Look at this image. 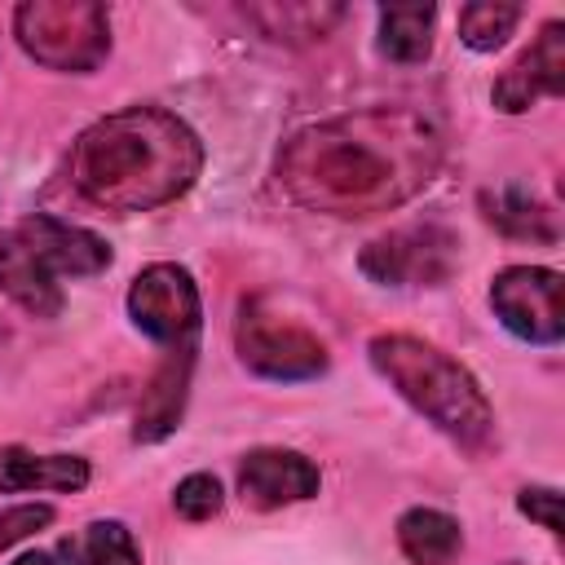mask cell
Wrapping results in <instances>:
<instances>
[{
	"label": "cell",
	"instance_id": "4",
	"mask_svg": "<svg viewBox=\"0 0 565 565\" xmlns=\"http://www.w3.org/2000/svg\"><path fill=\"white\" fill-rule=\"evenodd\" d=\"M106 265V238L57 216H22L9 230H0V291L35 318L62 313L57 278H88Z\"/></svg>",
	"mask_w": 565,
	"mask_h": 565
},
{
	"label": "cell",
	"instance_id": "16",
	"mask_svg": "<svg viewBox=\"0 0 565 565\" xmlns=\"http://www.w3.org/2000/svg\"><path fill=\"white\" fill-rule=\"evenodd\" d=\"M433 4H388L380 9V53L393 62H424L433 49Z\"/></svg>",
	"mask_w": 565,
	"mask_h": 565
},
{
	"label": "cell",
	"instance_id": "3",
	"mask_svg": "<svg viewBox=\"0 0 565 565\" xmlns=\"http://www.w3.org/2000/svg\"><path fill=\"white\" fill-rule=\"evenodd\" d=\"M371 366L446 437H455L459 446H486L494 433V411L486 388L477 384V375L455 362L450 353H441L437 344L419 340V335H375L366 344Z\"/></svg>",
	"mask_w": 565,
	"mask_h": 565
},
{
	"label": "cell",
	"instance_id": "10",
	"mask_svg": "<svg viewBox=\"0 0 565 565\" xmlns=\"http://www.w3.org/2000/svg\"><path fill=\"white\" fill-rule=\"evenodd\" d=\"M318 463L300 450L260 446L238 463V499L256 512H274L282 503H300L318 494Z\"/></svg>",
	"mask_w": 565,
	"mask_h": 565
},
{
	"label": "cell",
	"instance_id": "17",
	"mask_svg": "<svg viewBox=\"0 0 565 565\" xmlns=\"http://www.w3.org/2000/svg\"><path fill=\"white\" fill-rule=\"evenodd\" d=\"M481 207H486V221L499 225L503 234L512 238H556V221L552 212L530 199L525 190H499V194H481Z\"/></svg>",
	"mask_w": 565,
	"mask_h": 565
},
{
	"label": "cell",
	"instance_id": "12",
	"mask_svg": "<svg viewBox=\"0 0 565 565\" xmlns=\"http://www.w3.org/2000/svg\"><path fill=\"white\" fill-rule=\"evenodd\" d=\"M84 486H88V459H79V455H31L22 446L0 450V494L84 490Z\"/></svg>",
	"mask_w": 565,
	"mask_h": 565
},
{
	"label": "cell",
	"instance_id": "13",
	"mask_svg": "<svg viewBox=\"0 0 565 565\" xmlns=\"http://www.w3.org/2000/svg\"><path fill=\"white\" fill-rule=\"evenodd\" d=\"M190 366H194V344H185V349H172V353H168V362L159 366L154 384H150V388H146V397H141L137 428H132V437H137V441H159V437H168V433L177 428L181 406H185Z\"/></svg>",
	"mask_w": 565,
	"mask_h": 565
},
{
	"label": "cell",
	"instance_id": "6",
	"mask_svg": "<svg viewBox=\"0 0 565 565\" xmlns=\"http://www.w3.org/2000/svg\"><path fill=\"white\" fill-rule=\"evenodd\" d=\"M234 344H238L243 366L265 380H313L327 371V344L313 331H305L300 322L269 313L260 300L243 305Z\"/></svg>",
	"mask_w": 565,
	"mask_h": 565
},
{
	"label": "cell",
	"instance_id": "21",
	"mask_svg": "<svg viewBox=\"0 0 565 565\" xmlns=\"http://www.w3.org/2000/svg\"><path fill=\"white\" fill-rule=\"evenodd\" d=\"M53 525V508L49 503H18V508H0V552L22 543L26 534Z\"/></svg>",
	"mask_w": 565,
	"mask_h": 565
},
{
	"label": "cell",
	"instance_id": "7",
	"mask_svg": "<svg viewBox=\"0 0 565 565\" xmlns=\"http://www.w3.org/2000/svg\"><path fill=\"white\" fill-rule=\"evenodd\" d=\"M128 318L154 344H168V349L194 344L199 322H203V300H199L190 269L172 260L146 265L128 287Z\"/></svg>",
	"mask_w": 565,
	"mask_h": 565
},
{
	"label": "cell",
	"instance_id": "8",
	"mask_svg": "<svg viewBox=\"0 0 565 565\" xmlns=\"http://www.w3.org/2000/svg\"><path fill=\"white\" fill-rule=\"evenodd\" d=\"M358 265L380 287H433L455 269V234L441 225H406L366 243Z\"/></svg>",
	"mask_w": 565,
	"mask_h": 565
},
{
	"label": "cell",
	"instance_id": "23",
	"mask_svg": "<svg viewBox=\"0 0 565 565\" xmlns=\"http://www.w3.org/2000/svg\"><path fill=\"white\" fill-rule=\"evenodd\" d=\"M13 565H62L53 552H26V556H18Z\"/></svg>",
	"mask_w": 565,
	"mask_h": 565
},
{
	"label": "cell",
	"instance_id": "22",
	"mask_svg": "<svg viewBox=\"0 0 565 565\" xmlns=\"http://www.w3.org/2000/svg\"><path fill=\"white\" fill-rule=\"evenodd\" d=\"M516 508L530 516V521H539L543 530H561V490H552V486H525L521 494H516Z\"/></svg>",
	"mask_w": 565,
	"mask_h": 565
},
{
	"label": "cell",
	"instance_id": "9",
	"mask_svg": "<svg viewBox=\"0 0 565 565\" xmlns=\"http://www.w3.org/2000/svg\"><path fill=\"white\" fill-rule=\"evenodd\" d=\"M490 309L494 318L530 344H556L565 335L561 313V274L543 265H512L490 282Z\"/></svg>",
	"mask_w": 565,
	"mask_h": 565
},
{
	"label": "cell",
	"instance_id": "15",
	"mask_svg": "<svg viewBox=\"0 0 565 565\" xmlns=\"http://www.w3.org/2000/svg\"><path fill=\"white\" fill-rule=\"evenodd\" d=\"M243 18L256 22L269 40L309 44V40H322L344 18V9L340 4H247Z\"/></svg>",
	"mask_w": 565,
	"mask_h": 565
},
{
	"label": "cell",
	"instance_id": "2",
	"mask_svg": "<svg viewBox=\"0 0 565 565\" xmlns=\"http://www.w3.org/2000/svg\"><path fill=\"white\" fill-rule=\"evenodd\" d=\"M203 146L185 119L163 106H124L79 132L71 185L106 212H150L194 185Z\"/></svg>",
	"mask_w": 565,
	"mask_h": 565
},
{
	"label": "cell",
	"instance_id": "1",
	"mask_svg": "<svg viewBox=\"0 0 565 565\" xmlns=\"http://www.w3.org/2000/svg\"><path fill=\"white\" fill-rule=\"evenodd\" d=\"M441 150V128L424 110L366 106L300 128L278 154V185L309 212L375 216L419 194Z\"/></svg>",
	"mask_w": 565,
	"mask_h": 565
},
{
	"label": "cell",
	"instance_id": "19",
	"mask_svg": "<svg viewBox=\"0 0 565 565\" xmlns=\"http://www.w3.org/2000/svg\"><path fill=\"white\" fill-rule=\"evenodd\" d=\"M521 22V4H499V0H477L459 9V40L477 53H494L508 44V35Z\"/></svg>",
	"mask_w": 565,
	"mask_h": 565
},
{
	"label": "cell",
	"instance_id": "18",
	"mask_svg": "<svg viewBox=\"0 0 565 565\" xmlns=\"http://www.w3.org/2000/svg\"><path fill=\"white\" fill-rule=\"evenodd\" d=\"M62 552H66L71 565H141L137 539H132V530L124 521H93Z\"/></svg>",
	"mask_w": 565,
	"mask_h": 565
},
{
	"label": "cell",
	"instance_id": "11",
	"mask_svg": "<svg viewBox=\"0 0 565 565\" xmlns=\"http://www.w3.org/2000/svg\"><path fill=\"white\" fill-rule=\"evenodd\" d=\"M565 93V22H547L539 40L494 79V106L508 115L530 110L539 97Z\"/></svg>",
	"mask_w": 565,
	"mask_h": 565
},
{
	"label": "cell",
	"instance_id": "20",
	"mask_svg": "<svg viewBox=\"0 0 565 565\" xmlns=\"http://www.w3.org/2000/svg\"><path fill=\"white\" fill-rule=\"evenodd\" d=\"M221 503H225V494H221V481H216L212 472H190V477L177 481V490H172V508H177L185 521H207V516L221 512Z\"/></svg>",
	"mask_w": 565,
	"mask_h": 565
},
{
	"label": "cell",
	"instance_id": "5",
	"mask_svg": "<svg viewBox=\"0 0 565 565\" xmlns=\"http://www.w3.org/2000/svg\"><path fill=\"white\" fill-rule=\"evenodd\" d=\"M13 35L49 71L88 75L110 53V18L93 0H26L13 9Z\"/></svg>",
	"mask_w": 565,
	"mask_h": 565
},
{
	"label": "cell",
	"instance_id": "14",
	"mask_svg": "<svg viewBox=\"0 0 565 565\" xmlns=\"http://www.w3.org/2000/svg\"><path fill=\"white\" fill-rule=\"evenodd\" d=\"M397 547L411 565H450L463 547V530L450 512L437 508H406L397 516Z\"/></svg>",
	"mask_w": 565,
	"mask_h": 565
},
{
	"label": "cell",
	"instance_id": "24",
	"mask_svg": "<svg viewBox=\"0 0 565 565\" xmlns=\"http://www.w3.org/2000/svg\"><path fill=\"white\" fill-rule=\"evenodd\" d=\"M508 565H521V561H508Z\"/></svg>",
	"mask_w": 565,
	"mask_h": 565
}]
</instances>
